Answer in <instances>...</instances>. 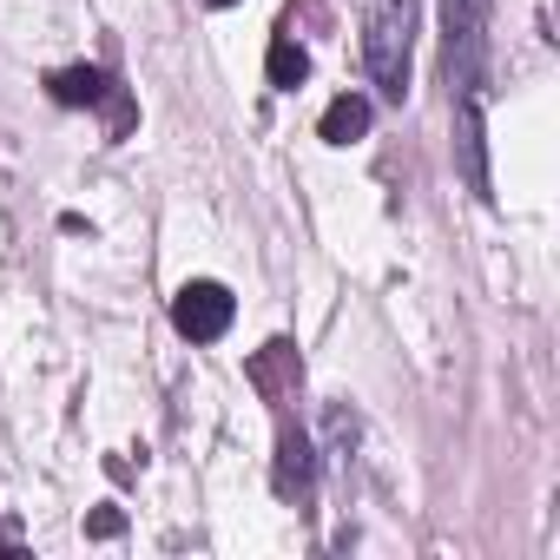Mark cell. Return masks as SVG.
Returning <instances> with one entry per match:
<instances>
[{
    "mask_svg": "<svg viewBox=\"0 0 560 560\" xmlns=\"http://www.w3.org/2000/svg\"><path fill=\"white\" fill-rule=\"evenodd\" d=\"M442 80L455 113V165L475 198H494L488 178V0H442Z\"/></svg>",
    "mask_w": 560,
    "mask_h": 560,
    "instance_id": "cell-1",
    "label": "cell"
},
{
    "mask_svg": "<svg viewBox=\"0 0 560 560\" xmlns=\"http://www.w3.org/2000/svg\"><path fill=\"white\" fill-rule=\"evenodd\" d=\"M409 47H416V0H370L363 21V67L383 100H409Z\"/></svg>",
    "mask_w": 560,
    "mask_h": 560,
    "instance_id": "cell-2",
    "label": "cell"
},
{
    "mask_svg": "<svg viewBox=\"0 0 560 560\" xmlns=\"http://www.w3.org/2000/svg\"><path fill=\"white\" fill-rule=\"evenodd\" d=\"M231 317H237V304H231L224 284H211V277H198V284H185V291L172 298V324H178V337H191V343H218V337L231 330Z\"/></svg>",
    "mask_w": 560,
    "mask_h": 560,
    "instance_id": "cell-3",
    "label": "cell"
},
{
    "mask_svg": "<svg viewBox=\"0 0 560 560\" xmlns=\"http://www.w3.org/2000/svg\"><path fill=\"white\" fill-rule=\"evenodd\" d=\"M311 488H317L311 435L284 416V422H277V494H284V501H311Z\"/></svg>",
    "mask_w": 560,
    "mask_h": 560,
    "instance_id": "cell-4",
    "label": "cell"
},
{
    "mask_svg": "<svg viewBox=\"0 0 560 560\" xmlns=\"http://www.w3.org/2000/svg\"><path fill=\"white\" fill-rule=\"evenodd\" d=\"M317 132H324L330 145H357V139L370 132V100H363V93H343V100H330Z\"/></svg>",
    "mask_w": 560,
    "mask_h": 560,
    "instance_id": "cell-5",
    "label": "cell"
},
{
    "mask_svg": "<svg viewBox=\"0 0 560 560\" xmlns=\"http://www.w3.org/2000/svg\"><path fill=\"white\" fill-rule=\"evenodd\" d=\"M47 86H54V100H60V106H100L113 80H106L100 67H60Z\"/></svg>",
    "mask_w": 560,
    "mask_h": 560,
    "instance_id": "cell-6",
    "label": "cell"
},
{
    "mask_svg": "<svg viewBox=\"0 0 560 560\" xmlns=\"http://www.w3.org/2000/svg\"><path fill=\"white\" fill-rule=\"evenodd\" d=\"M304 80H311V60H304V47H298L291 34H277V40H270V86H277V93H298Z\"/></svg>",
    "mask_w": 560,
    "mask_h": 560,
    "instance_id": "cell-7",
    "label": "cell"
},
{
    "mask_svg": "<svg viewBox=\"0 0 560 560\" xmlns=\"http://www.w3.org/2000/svg\"><path fill=\"white\" fill-rule=\"evenodd\" d=\"M211 8H231V0H211Z\"/></svg>",
    "mask_w": 560,
    "mask_h": 560,
    "instance_id": "cell-8",
    "label": "cell"
}]
</instances>
